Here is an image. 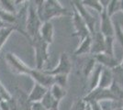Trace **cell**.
I'll return each instance as SVG.
<instances>
[{
    "mask_svg": "<svg viewBox=\"0 0 123 110\" xmlns=\"http://www.w3.org/2000/svg\"><path fill=\"white\" fill-rule=\"evenodd\" d=\"M40 4H37V14L41 22H48L54 17L62 16L67 14L66 9L58 1L48 0V1H39Z\"/></svg>",
    "mask_w": 123,
    "mask_h": 110,
    "instance_id": "cell-1",
    "label": "cell"
},
{
    "mask_svg": "<svg viewBox=\"0 0 123 110\" xmlns=\"http://www.w3.org/2000/svg\"><path fill=\"white\" fill-rule=\"evenodd\" d=\"M31 41L34 47V50H35L37 69L41 70L44 63L46 62L48 57H49V53H48L49 43H47L45 41H43L40 36V34L35 38H33Z\"/></svg>",
    "mask_w": 123,
    "mask_h": 110,
    "instance_id": "cell-2",
    "label": "cell"
},
{
    "mask_svg": "<svg viewBox=\"0 0 123 110\" xmlns=\"http://www.w3.org/2000/svg\"><path fill=\"white\" fill-rule=\"evenodd\" d=\"M41 25L42 22L37 14L36 9L31 6L28 9V17L26 23V33L27 36L31 38V41L40 34V29Z\"/></svg>",
    "mask_w": 123,
    "mask_h": 110,
    "instance_id": "cell-3",
    "label": "cell"
},
{
    "mask_svg": "<svg viewBox=\"0 0 123 110\" xmlns=\"http://www.w3.org/2000/svg\"><path fill=\"white\" fill-rule=\"evenodd\" d=\"M73 3H74V9L79 13V15L82 17L84 21L86 22V24L91 35H94L95 34V17H94V16L87 10L86 7L84 6L82 2L74 1Z\"/></svg>",
    "mask_w": 123,
    "mask_h": 110,
    "instance_id": "cell-4",
    "label": "cell"
},
{
    "mask_svg": "<svg viewBox=\"0 0 123 110\" xmlns=\"http://www.w3.org/2000/svg\"><path fill=\"white\" fill-rule=\"evenodd\" d=\"M6 60L8 65L10 66V68L12 69L13 72L19 73V74H29L30 75L32 69L30 68L28 65H26L19 58L16 56L15 54H13V53L6 54Z\"/></svg>",
    "mask_w": 123,
    "mask_h": 110,
    "instance_id": "cell-5",
    "label": "cell"
},
{
    "mask_svg": "<svg viewBox=\"0 0 123 110\" xmlns=\"http://www.w3.org/2000/svg\"><path fill=\"white\" fill-rule=\"evenodd\" d=\"M73 23H74V29H75V34L74 35H76L78 37L80 41H84L86 37L91 35V33L89 31L86 22L84 21L82 17L79 15V13L75 9H74V17H73Z\"/></svg>",
    "mask_w": 123,
    "mask_h": 110,
    "instance_id": "cell-6",
    "label": "cell"
},
{
    "mask_svg": "<svg viewBox=\"0 0 123 110\" xmlns=\"http://www.w3.org/2000/svg\"><path fill=\"white\" fill-rule=\"evenodd\" d=\"M71 69H72V64H71V62L69 60V57H68L67 53L63 52L62 53L61 57H60L58 66H56L54 69H52L51 71H45V73L51 75V76L61 75V74L68 75Z\"/></svg>",
    "mask_w": 123,
    "mask_h": 110,
    "instance_id": "cell-7",
    "label": "cell"
},
{
    "mask_svg": "<svg viewBox=\"0 0 123 110\" xmlns=\"http://www.w3.org/2000/svg\"><path fill=\"white\" fill-rule=\"evenodd\" d=\"M30 76H31V78L36 82V84H41L48 89H50L52 86V84H54L53 76L46 73L45 71H42V70L32 69L30 73Z\"/></svg>",
    "mask_w": 123,
    "mask_h": 110,
    "instance_id": "cell-8",
    "label": "cell"
},
{
    "mask_svg": "<svg viewBox=\"0 0 123 110\" xmlns=\"http://www.w3.org/2000/svg\"><path fill=\"white\" fill-rule=\"evenodd\" d=\"M48 90L49 89L46 88V87L35 83L33 88L31 90V94L28 96L30 103L33 104V103H40V102H41V100L43 99V97L47 94Z\"/></svg>",
    "mask_w": 123,
    "mask_h": 110,
    "instance_id": "cell-9",
    "label": "cell"
},
{
    "mask_svg": "<svg viewBox=\"0 0 123 110\" xmlns=\"http://www.w3.org/2000/svg\"><path fill=\"white\" fill-rule=\"evenodd\" d=\"M40 36L47 43H51L53 40V27L51 22H44L42 23L41 29H40Z\"/></svg>",
    "mask_w": 123,
    "mask_h": 110,
    "instance_id": "cell-10",
    "label": "cell"
},
{
    "mask_svg": "<svg viewBox=\"0 0 123 110\" xmlns=\"http://www.w3.org/2000/svg\"><path fill=\"white\" fill-rule=\"evenodd\" d=\"M105 47V41L103 40V36L101 33L96 34L94 38H92V47H91V52L95 55L101 53Z\"/></svg>",
    "mask_w": 123,
    "mask_h": 110,
    "instance_id": "cell-11",
    "label": "cell"
},
{
    "mask_svg": "<svg viewBox=\"0 0 123 110\" xmlns=\"http://www.w3.org/2000/svg\"><path fill=\"white\" fill-rule=\"evenodd\" d=\"M91 47H92V36L90 35L81 41L80 46L77 48V50L74 52V54L75 55H82V54L90 53L91 52Z\"/></svg>",
    "mask_w": 123,
    "mask_h": 110,
    "instance_id": "cell-12",
    "label": "cell"
},
{
    "mask_svg": "<svg viewBox=\"0 0 123 110\" xmlns=\"http://www.w3.org/2000/svg\"><path fill=\"white\" fill-rule=\"evenodd\" d=\"M41 103L47 110H50V109H53V108H58L59 101H57V100L53 97V95L51 94V93L50 92V90H48L47 94H45V96L43 97V99L41 100Z\"/></svg>",
    "mask_w": 123,
    "mask_h": 110,
    "instance_id": "cell-13",
    "label": "cell"
},
{
    "mask_svg": "<svg viewBox=\"0 0 123 110\" xmlns=\"http://www.w3.org/2000/svg\"><path fill=\"white\" fill-rule=\"evenodd\" d=\"M49 90H50V92L51 93V94L53 95V97H54L57 101H59V102H60V100L62 99V97L66 94L65 89L56 84H52V86H51Z\"/></svg>",
    "mask_w": 123,
    "mask_h": 110,
    "instance_id": "cell-14",
    "label": "cell"
},
{
    "mask_svg": "<svg viewBox=\"0 0 123 110\" xmlns=\"http://www.w3.org/2000/svg\"><path fill=\"white\" fill-rule=\"evenodd\" d=\"M101 30H102V33L106 35L110 34V23L105 11H103L102 16H101Z\"/></svg>",
    "mask_w": 123,
    "mask_h": 110,
    "instance_id": "cell-15",
    "label": "cell"
},
{
    "mask_svg": "<svg viewBox=\"0 0 123 110\" xmlns=\"http://www.w3.org/2000/svg\"><path fill=\"white\" fill-rule=\"evenodd\" d=\"M15 2L13 1H0V8L1 10L6 11V12H8V13H12V14H15Z\"/></svg>",
    "mask_w": 123,
    "mask_h": 110,
    "instance_id": "cell-16",
    "label": "cell"
},
{
    "mask_svg": "<svg viewBox=\"0 0 123 110\" xmlns=\"http://www.w3.org/2000/svg\"><path fill=\"white\" fill-rule=\"evenodd\" d=\"M95 62H96V59H95L94 57L89 58L86 62L85 65H84V67H83V73H84V74H85V76H86L87 77V76L94 71Z\"/></svg>",
    "mask_w": 123,
    "mask_h": 110,
    "instance_id": "cell-17",
    "label": "cell"
},
{
    "mask_svg": "<svg viewBox=\"0 0 123 110\" xmlns=\"http://www.w3.org/2000/svg\"><path fill=\"white\" fill-rule=\"evenodd\" d=\"M109 73H108V71L103 70L101 71V73H100V77H99V82H98V84H99V88H105L107 87L109 84Z\"/></svg>",
    "mask_w": 123,
    "mask_h": 110,
    "instance_id": "cell-18",
    "label": "cell"
},
{
    "mask_svg": "<svg viewBox=\"0 0 123 110\" xmlns=\"http://www.w3.org/2000/svg\"><path fill=\"white\" fill-rule=\"evenodd\" d=\"M85 6H89L91 8H95L96 10L101 11L102 10V6L99 4V1H94V0H86V1H82Z\"/></svg>",
    "mask_w": 123,
    "mask_h": 110,
    "instance_id": "cell-19",
    "label": "cell"
},
{
    "mask_svg": "<svg viewBox=\"0 0 123 110\" xmlns=\"http://www.w3.org/2000/svg\"><path fill=\"white\" fill-rule=\"evenodd\" d=\"M53 79H54V84H58L63 88L65 87L67 84V75H64V74L55 75V76H53Z\"/></svg>",
    "mask_w": 123,
    "mask_h": 110,
    "instance_id": "cell-20",
    "label": "cell"
},
{
    "mask_svg": "<svg viewBox=\"0 0 123 110\" xmlns=\"http://www.w3.org/2000/svg\"><path fill=\"white\" fill-rule=\"evenodd\" d=\"M87 103L84 99L78 100L76 103L74 105L72 110H86Z\"/></svg>",
    "mask_w": 123,
    "mask_h": 110,
    "instance_id": "cell-21",
    "label": "cell"
},
{
    "mask_svg": "<svg viewBox=\"0 0 123 110\" xmlns=\"http://www.w3.org/2000/svg\"><path fill=\"white\" fill-rule=\"evenodd\" d=\"M31 110H47L41 102L40 103H33L31 104Z\"/></svg>",
    "mask_w": 123,
    "mask_h": 110,
    "instance_id": "cell-22",
    "label": "cell"
},
{
    "mask_svg": "<svg viewBox=\"0 0 123 110\" xmlns=\"http://www.w3.org/2000/svg\"><path fill=\"white\" fill-rule=\"evenodd\" d=\"M89 105L91 106V109L92 110H102L101 109V106L98 104V102H95V101H92V102H89Z\"/></svg>",
    "mask_w": 123,
    "mask_h": 110,
    "instance_id": "cell-23",
    "label": "cell"
},
{
    "mask_svg": "<svg viewBox=\"0 0 123 110\" xmlns=\"http://www.w3.org/2000/svg\"><path fill=\"white\" fill-rule=\"evenodd\" d=\"M6 27H10V26H8L6 23H5L4 21L1 19V17H0V29H4V28H6Z\"/></svg>",
    "mask_w": 123,
    "mask_h": 110,
    "instance_id": "cell-24",
    "label": "cell"
},
{
    "mask_svg": "<svg viewBox=\"0 0 123 110\" xmlns=\"http://www.w3.org/2000/svg\"><path fill=\"white\" fill-rule=\"evenodd\" d=\"M86 110H92V109H91V106H90V105H89V103H87L86 108Z\"/></svg>",
    "mask_w": 123,
    "mask_h": 110,
    "instance_id": "cell-25",
    "label": "cell"
},
{
    "mask_svg": "<svg viewBox=\"0 0 123 110\" xmlns=\"http://www.w3.org/2000/svg\"><path fill=\"white\" fill-rule=\"evenodd\" d=\"M50 110H58V108H53V109H50Z\"/></svg>",
    "mask_w": 123,
    "mask_h": 110,
    "instance_id": "cell-26",
    "label": "cell"
}]
</instances>
